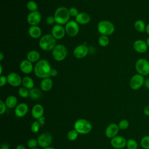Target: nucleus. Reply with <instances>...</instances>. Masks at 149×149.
<instances>
[{
    "label": "nucleus",
    "instance_id": "20",
    "mask_svg": "<svg viewBox=\"0 0 149 149\" xmlns=\"http://www.w3.org/2000/svg\"><path fill=\"white\" fill-rule=\"evenodd\" d=\"M90 15L86 12H79L75 17V21L79 24H86L90 22Z\"/></svg>",
    "mask_w": 149,
    "mask_h": 149
},
{
    "label": "nucleus",
    "instance_id": "33",
    "mask_svg": "<svg viewBox=\"0 0 149 149\" xmlns=\"http://www.w3.org/2000/svg\"><path fill=\"white\" fill-rule=\"evenodd\" d=\"M18 94L22 98H27L29 97V90L24 87H20L18 90Z\"/></svg>",
    "mask_w": 149,
    "mask_h": 149
},
{
    "label": "nucleus",
    "instance_id": "44",
    "mask_svg": "<svg viewBox=\"0 0 149 149\" xmlns=\"http://www.w3.org/2000/svg\"><path fill=\"white\" fill-rule=\"evenodd\" d=\"M145 87L148 89L149 90V78H147V79H145V81H144V84Z\"/></svg>",
    "mask_w": 149,
    "mask_h": 149
},
{
    "label": "nucleus",
    "instance_id": "50",
    "mask_svg": "<svg viewBox=\"0 0 149 149\" xmlns=\"http://www.w3.org/2000/svg\"><path fill=\"white\" fill-rule=\"evenodd\" d=\"M2 65L1 64L0 65V69H1V71H0V74L1 75H2Z\"/></svg>",
    "mask_w": 149,
    "mask_h": 149
},
{
    "label": "nucleus",
    "instance_id": "2",
    "mask_svg": "<svg viewBox=\"0 0 149 149\" xmlns=\"http://www.w3.org/2000/svg\"><path fill=\"white\" fill-rule=\"evenodd\" d=\"M38 44L40 48L42 50L52 51L56 45V40L51 34H46L40 38Z\"/></svg>",
    "mask_w": 149,
    "mask_h": 149
},
{
    "label": "nucleus",
    "instance_id": "14",
    "mask_svg": "<svg viewBox=\"0 0 149 149\" xmlns=\"http://www.w3.org/2000/svg\"><path fill=\"white\" fill-rule=\"evenodd\" d=\"M8 83L13 87H18L22 84V79L20 76L15 72H11L7 76Z\"/></svg>",
    "mask_w": 149,
    "mask_h": 149
},
{
    "label": "nucleus",
    "instance_id": "43",
    "mask_svg": "<svg viewBox=\"0 0 149 149\" xmlns=\"http://www.w3.org/2000/svg\"><path fill=\"white\" fill-rule=\"evenodd\" d=\"M143 112L146 116H149V105H147L144 107L143 109Z\"/></svg>",
    "mask_w": 149,
    "mask_h": 149
},
{
    "label": "nucleus",
    "instance_id": "41",
    "mask_svg": "<svg viewBox=\"0 0 149 149\" xmlns=\"http://www.w3.org/2000/svg\"><path fill=\"white\" fill-rule=\"evenodd\" d=\"M6 83H8V80H7V76H4V75H1L0 77V86L3 87L5 86Z\"/></svg>",
    "mask_w": 149,
    "mask_h": 149
},
{
    "label": "nucleus",
    "instance_id": "3",
    "mask_svg": "<svg viewBox=\"0 0 149 149\" xmlns=\"http://www.w3.org/2000/svg\"><path fill=\"white\" fill-rule=\"evenodd\" d=\"M54 16L55 23L58 24H66L70 19L69 9L65 6L58 7L55 11Z\"/></svg>",
    "mask_w": 149,
    "mask_h": 149
},
{
    "label": "nucleus",
    "instance_id": "51",
    "mask_svg": "<svg viewBox=\"0 0 149 149\" xmlns=\"http://www.w3.org/2000/svg\"><path fill=\"white\" fill-rule=\"evenodd\" d=\"M44 149H55V148L53 147H47L44 148Z\"/></svg>",
    "mask_w": 149,
    "mask_h": 149
},
{
    "label": "nucleus",
    "instance_id": "17",
    "mask_svg": "<svg viewBox=\"0 0 149 149\" xmlns=\"http://www.w3.org/2000/svg\"><path fill=\"white\" fill-rule=\"evenodd\" d=\"M20 70L24 74H30L34 70V66L33 63L28 61L27 59L21 61L19 65Z\"/></svg>",
    "mask_w": 149,
    "mask_h": 149
},
{
    "label": "nucleus",
    "instance_id": "52",
    "mask_svg": "<svg viewBox=\"0 0 149 149\" xmlns=\"http://www.w3.org/2000/svg\"><path fill=\"white\" fill-rule=\"evenodd\" d=\"M31 149H38V148H31Z\"/></svg>",
    "mask_w": 149,
    "mask_h": 149
},
{
    "label": "nucleus",
    "instance_id": "16",
    "mask_svg": "<svg viewBox=\"0 0 149 149\" xmlns=\"http://www.w3.org/2000/svg\"><path fill=\"white\" fill-rule=\"evenodd\" d=\"M127 140L125 138L122 136H116L111 140V146L116 149H122L126 146Z\"/></svg>",
    "mask_w": 149,
    "mask_h": 149
},
{
    "label": "nucleus",
    "instance_id": "34",
    "mask_svg": "<svg viewBox=\"0 0 149 149\" xmlns=\"http://www.w3.org/2000/svg\"><path fill=\"white\" fill-rule=\"evenodd\" d=\"M78 132L75 130V129H73L70 130L67 134V137L68 139L70 140V141H74L75 140L78 136Z\"/></svg>",
    "mask_w": 149,
    "mask_h": 149
},
{
    "label": "nucleus",
    "instance_id": "21",
    "mask_svg": "<svg viewBox=\"0 0 149 149\" xmlns=\"http://www.w3.org/2000/svg\"><path fill=\"white\" fill-rule=\"evenodd\" d=\"M29 36L34 39L38 38L42 34V30L38 26H30L28 30Z\"/></svg>",
    "mask_w": 149,
    "mask_h": 149
},
{
    "label": "nucleus",
    "instance_id": "4",
    "mask_svg": "<svg viewBox=\"0 0 149 149\" xmlns=\"http://www.w3.org/2000/svg\"><path fill=\"white\" fill-rule=\"evenodd\" d=\"M97 30L100 34L104 36H110L115 31L113 24L109 20H101L98 23Z\"/></svg>",
    "mask_w": 149,
    "mask_h": 149
},
{
    "label": "nucleus",
    "instance_id": "42",
    "mask_svg": "<svg viewBox=\"0 0 149 149\" xmlns=\"http://www.w3.org/2000/svg\"><path fill=\"white\" fill-rule=\"evenodd\" d=\"M58 70L55 69H54V68H52L51 70V72H50V77H55L58 75Z\"/></svg>",
    "mask_w": 149,
    "mask_h": 149
},
{
    "label": "nucleus",
    "instance_id": "31",
    "mask_svg": "<svg viewBox=\"0 0 149 149\" xmlns=\"http://www.w3.org/2000/svg\"><path fill=\"white\" fill-rule=\"evenodd\" d=\"M126 147L127 149H137L138 143L134 139H129L127 140Z\"/></svg>",
    "mask_w": 149,
    "mask_h": 149
},
{
    "label": "nucleus",
    "instance_id": "1",
    "mask_svg": "<svg viewBox=\"0 0 149 149\" xmlns=\"http://www.w3.org/2000/svg\"><path fill=\"white\" fill-rule=\"evenodd\" d=\"M52 69L49 62L44 59L39 60L34 66V74L40 79L50 77V72Z\"/></svg>",
    "mask_w": 149,
    "mask_h": 149
},
{
    "label": "nucleus",
    "instance_id": "10",
    "mask_svg": "<svg viewBox=\"0 0 149 149\" xmlns=\"http://www.w3.org/2000/svg\"><path fill=\"white\" fill-rule=\"evenodd\" d=\"M41 20V15L38 11L30 12L27 16V22L30 26H38Z\"/></svg>",
    "mask_w": 149,
    "mask_h": 149
},
{
    "label": "nucleus",
    "instance_id": "26",
    "mask_svg": "<svg viewBox=\"0 0 149 149\" xmlns=\"http://www.w3.org/2000/svg\"><path fill=\"white\" fill-rule=\"evenodd\" d=\"M146 26L147 25L145 22L141 19L136 20L134 23V27L135 30L140 33H144L146 31Z\"/></svg>",
    "mask_w": 149,
    "mask_h": 149
},
{
    "label": "nucleus",
    "instance_id": "12",
    "mask_svg": "<svg viewBox=\"0 0 149 149\" xmlns=\"http://www.w3.org/2000/svg\"><path fill=\"white\" fill-rule=\"evenodd\" d=\"M88 53V48L84 44L79 45L73 50L74 56L77 59H83L85 58Z\"/></svg>",
    "mask_w": 149,
    "mask_h": 149
},
{
    "label": "nucleus",
    "instance_id": "49",
    "mask_svg": "<svg viewBox=\"0 0 149 149\" xmlns=\"http://www.w3.org/2000/svg\"><path fill=\"white\" fill-rule=\"evenodd\" d=\"M146 43H147L148 47H149V36L147 37V40H146Z\"/></svg>",
    "mask_w": 149,
    "mask_h": 149
},
{
    "label": "nucleus",
    "instance_id": "47",
    "mask_svg": "<svg viewBox=\"0 0 149 149\" xmlns=\"http://www.w3.org/2000/svg\"><path fill=\"white\" fill-rule=\"evenodd\" d=\"M146 32L147 33V34L149 35V23L147 24L146 26Z\"/></svg>",
    "mask_w": 149,
    "mask_h": 149
},
{
    "label": "nucleus",
    "instance_id": "40",
    "mask_svg": "<svg viewBox=\"0 0 149 149\" xmlns=\"http://www.w3.org/2000/svg\"><path fill=\"white\" fill-rule=\"evenodd\" d=\"M6 107H7L5 103L3 101L0 100V114L1 115H2L3 113H5Z\"/></svg>",
    "mask_w": 149,
    "mask_h": 149
},
{
    "label": "nucleus",
    "instance_id": "23",
    "mask_svg": "<svg viewBox=\"0 0 149 149\" xmlns=\"http://www.w3.org/2000/svg\"><path fill=\"white\" fill-rule=\"evenodd\" d=\"M53 81L51 77L42 79L40 83V88L44 91H48L52 88Z\"/></svg>",
    "mask_w": 149,
    "mask_h": 149
},
{
    "label": "nucleus",
    "instance_id": "8",
    "mask_svg": "<svg viewBox=\"0 0 149 149\" xmlns=\"http://www.w3.org/2000/svg\"><path fill=\"white\" fill-rule=\"evenodd\" d=\"M144 76L137 73L132 76L129 82L130 88L133 90L140 89L144 84Z\"/></svg>",
    "mask_w": 149,
    "mask_h": 149
},
{
    "label": "nucleus",
    "instance_id": "37",
    "mask_svg": "<svg viewBox=\"0 0 149 149\" xmlns=\"http://www.w3.org/2000/svg\"><path fill=\"white\" fill-rule=\"evenodd\" d=\"M40 129V124L37 121H34L31 126V130L33 133H37Z\"/></svg>",
    "mask_w": 149,
    "mask_h": 149
},
{
    "label": "nucleus",
    "instance_id": "45",
    "mask_svg": "<svg viewBox=\"0 0 149 149\" xmlns=\"http://www.w3.org/2000/svg\"><path fill=\"white\" fill-rule=\"evenodd\" d=\"M1 149H9V146L7 144H3L1 146Z\"/></svg>",
    "mask_w": 149,
    "mask_h": 149
},
{
    "label": "nucleus",
    "instance_id": "11",
    "mask_svg": "<svg viewBox=\"0 0 149 149\" xmlns=\"http://www.w3.org/2000/svg\"><path fill=\"white\" fill-rule=\"evenodd\" d=\"M38 144L42 147L45 148L48 147L52 143V137L49 133H44L41 134L37 139Z\"/></svg>",
    "mask_w": 149,
    "mask_h": 149
},
{
    "label": "nucleus",
    "instance_id": "22",
    "mask_svg": "<svg viewBox=\"0 0 149 149\" xmlns=\"http://www.w3.org/2000/svg\"><path fill=\"white\" fill-rule=\"evenodd\" d=\"M44 113V108L40 104H36L32 108L31 115L35 119H40Z\"/></svg>",
    "mask_w": 149,
    "mask_h": 149
},
{
    "label": "nucleus",
    "instance_id": "24",
    "mask_svg": "<svg viewBox=\"0 0 149 149\" xmlns=\"http://www.w3.org/2000/svg\"><path fill=\"white\" fill-rule=\"evenodd\" d=\"M40 58V54L39 52L36 50L30 51L26 55V59L31 63L37 62Z\"/></svg>",
    "mask_w": 149,
    "mask_h": 149
},
{
    "label": "nucleus",
    "instance_id": "39",
    "mask_svg": "<svg viewBox=\"0 0 149 149\" xmlns=\"http://www.w3.org/2000/svg\"><path fill=\"white\" fill-rule=\"evenodd\" d=\"M45 22L48 25H52V24H54V23H55V18H54V15H49V16H48V17L46 18Z\"/></svg>",
    "mask_w": 149,
    "mask_h": 149
},
{
    "label": "nucleus",
    "instance_id": "28",
    "mask_svg": "<svg viewBox=\"0 0 149 149\" xmlns=\"http://www.w3.org/2000/svg\"><path fill=\"white\" fill-rule=\"evenodd\" d=\"M17 102V98L14 95H10L5 100V104L9 108H13L15 107Z\"/></svg>",
    "mask_w": 149,
    "mask_h": 149
},
{
    "label": "nucleus",
    "instance_id": "15",
    "mask_svg": "<svg viewBox=\"0 0 149 149\" xmlns=\"http://www.w3.org/2000/svg\"><path fill=\"white\" fill-rule=\"evenodd\" d=\"M133 48L136 52L140 54H143L147 52L148 47L146 41L138 39L134 41L133 44Z\"/></svg>",
    "mask_w": 149,
    "mask_h": 149
},
{
    "label": "nucleus",
    "instance_id": "5",
    "mask_svg": "<svg viewBox=\"0 0 149 149\" xmlns=\"http://www.w3.org/2000/svg\"><path fill=\"white\" fill-rule=\"evenodd\" d=\"M74 128L79 134H86L90 132L92 129V125L87 120L79 119L75 122Z\"/></svg>",
    "mask_w": 149,
    "mask_h": 149
},
{
    "label": "nucleus",
    "instance_id": "27",
    "mask_svg": "<svg viewBox=\"0 0 149 149\" xmlns=\"http://www.w3.org/2000/svg\"><path fill=\"white\" fill-rule=\"evenodd\" d=\"M42 93L40 89L38 88H34L29 90V97L33 100H38L41 98Z\"/></svg>",
    "mask_w": 149,
    "mask_h": 149
},
{
    "label": "nucleus",
    "instance_id": "9",
    "mask_svg": "<svg viewBox=\"0 0 149 149\" xmlns=\"http://www.w3.org/2000/svg\"><path fill=\"white\" fill-rule=\"evenodd\" d=\"M66 34L70 37H74L79 32V24L74 20H69L65 26Z\"/></svg>",
    "mask_w": 149,
    "mask_h": 149
},
{
    "label": "nucleus",
    "instance_id": "29",
    "mask_svg": "<svg viewBox=\"0 0 149 149\" xmlns=\"http://www.w3.org/2000/svg\"><path fill=\"white\" fill-rule=\"evenodd\" d=\"M98 42L100 46L105 47H107V45H108V44L109 43V39L108 38V36L101 35L99 37Z\"/></svg>",
    "mask_w": 149,
    "mask_h": 149
},
{
    "label": "nucleus",
    "instance_id": "6",
    "mask_svg": "<svg viewBox=\"0 0 149 149\" xmlns=\"http://www.w3.org/2000/svg\"><path fill=\"white\" fill-rule=\"evenodd\" d=\"M68 55V49L63 44H56L52 50V56L58 62L63 61Z\"/></svg>",
    "mask_w": 149,
    "mask_h": 149
},
{
    "label": "nucleus",
    "instance_id": "32",
    "mask_svg": "<svg viewBox=\"0 0 149 149\" xmlns=\"http://www.w3.org/2000/svg\"><path fill=\"white\" fill-rule=\"evenodd\" d=\"M140 146L144 149H149V135H147L141 138Z\"/></svg>",
    "mask_w": 149,
    "mask_h": 149
},
{
    "label": "nucleus",
    "instance_id": "19",
    "mask_svg": "<svg viewBox=\"0 0 149 149\" xmlns=\"http://www.w3.org/2000/svg\"><path fill=\"white\" fill-rule=\"evenodd\" d=\"M28 110L29 107L26 103H20L15 108V113L17 117L22 118L26 115L28 112Z\"/></svg>",
    "mask_w": 149,
    "mask_h": 149
},
{
    "label": "nucleus",
    "instance_id": "18",
    "mask_svg": "<svg viewBox=\"0 0 149 149\" xmlns=\"http://www.w3.org/2000/svg\"><path fill=\"white\" fill-rule=\"evenodd\" d=\"M119 127L118 125L116 123H111L109 125L105 130V135L108 138H113L116 136L119 132Z\"/></svg>",
    "mask_w": 149,
    "mask_h": 149
},
{
    "label": "nucleus",
    "instance_id": "48",
    "mask_svg": "<svg viewBox=\"0 0 149 149\" xmlns=\"http://www.w3.org/2000/svg\"><path fill=\"white\" fill-rule=\"evenodd\" d=\"M4 58V55L3 54L2 52L0 53V61H2Z\"/></svg>",
    "mask_w": 149,
    "mask_h": 149
},
{
    "label": "nucleus",
    "instance_id": "46",
    "mask_svg": "<svg viewBox=\"0 0 149 149\" xmlns=\"http://www.w3.org/2000/svg\"><path fill=\"white\" fill-rule=\"evenodd\" d=\"M16 149H26V148L23 146H22V145H18L16 147Z\"/></svg>",
    "mask_w": 149,
    "mask_h": 149
},
{
    "label": "nucleus",
    "instance_id": "13",
    "mask_svg": "<svg viewBox=\"0 0 149 149\" xmlns=\"http://www.w3.org/2000/svg\"><path fill=\"white\" fill-rule=\"evenodd\" d=\"M66 34L65 27L61 24H55L51 29V34L56 40H60L64 37Z\"/></svg>",
    "mask_w": 149,
    "mask_h": 149
},
{
    "label": "nucleus",
    "instance_id": "35",
    "mask_svg": "<svg viewBox=\"0 0 149 149\" xmlns=\"http://www.w3.org/2000/svg\"><path fill=\"white\" fill-rule=\"evenodd\" d=\"M129 126V121L126 119H123L120 120L118 124V126L119 129L122 130H125Z\"/></svg>",
    "mask_w": 149,
    "mask_h": 149
},
{
    "label": "nucleus",
    "instance_id": "30",
    "mask_svg": "<svg viewBox=\"0 0 149 149\" xmlns=\"http://www.w3.org/2000/svg\"><path fill=\"white\" fill-rule=\"evenodd\" d=\"M27 9L30 12L37 11L38 9V5L36 2L34 1H29L26 3Z\"/></svg>",
    "mask_w": 149,
    "mask_h": 149
},
{
    "label": "nucleus",
    "instance_id": "53",
    "mask_svg": "<svg viewBox=\"0 0 149 149\" xmlns=\"http://www.w3.org/2000/svg\"><path fill=\"white\" fill-rule=\"evenodd\" d=\"M84 1H88V0H84Z\"/></svg>",
    "mask_w": 149,
    "mask_h": 149
},
{
    "label": "nucleus",
    "instance_id": "36",
    "mask_svg": "<svg viewBox=\"0 0 149 149\" xmlns=\"http://www.w3.org/2000/svg\"><path fill=\"white\" fill-rule=\"evenodd\" d=\"M37 144H38L37 140L35 139H31L27 142V146L30 148H34L37 146Z\"/></svg>",
    "mask_w": 149,
    "mask_h": 149
},
{
    "label": "nucleus",
    "instance_id": "7",
    "mask_svg": "<svg viewBox=\"0 0 149 149\" xmlns=\"http://www.w3.org/2000/svg\"><path fill=\"white\" fill-rule=\"evenodd\" d=\"M135 69L137 73L143 76L149 75V61L145 58H139L135 63Z\"/></svg>",
    "mask_w": 149,
    "mask_h": 149
},
{
    "label": "nucleus",
    "instance_id": "25",
    "mask_svg": "<svg viewBox=\"0 0 149 149\" xmlns=\"http://www.w3.org/2000/svg\"><path fill=\"white\" fill-rule=\"evenodd\" d=\"M22 84L23 86L29 90H30L34 87V83L33 79L29 76H24L22 78Z\"/></svg>",
    "mask_w": 149,
    "mask_h": 149
},
{
    "label": "nucleus",
    "instance_id": "38",
    "mask_svg": "<svg viewBox=\"0 0 149 149\" xmlns=\"http://www.w3.org/2000/svg\"><path fill=\"white\" fill-rule=\"evenodd\" d=\"M68 9H69V15L72 17H76L77 16V15L79 13L78 9L76 8H75V7H71V8H70Z\"/></svg>",
    "mask_w": 149,
    "mask_h": 149
}]
</instances>
